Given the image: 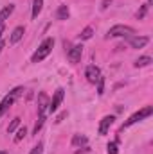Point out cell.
<instances>
[{"label": "cell", "instance_id": "6da1fadb", "mask_svg": "<svg viewBox=\"0 0 153 154\" xmlns=\"http://www.w3.org/2000/svg\"><path fill=\"white\" fill-rule=\"evenodd\" d=\"M52 47H54V39L52 38H45L43 41H41V45L38 47V50L33 54L31 63H40V61H43V59L52 52Z\"/></svg>", "mask_w": 153, "mask_h": 154}, {"label": "cell", "instance_id": "7a4b0ae2", "mask_svg": "<svg viewBox=\"0 0 153 154\" xmlns=\"http://www.w3.org/2000/svg\"><path fill=\"white\" fill-rule=\"evenodd\" d=\"M150 115H153V106H146V108L139 109L137 113H133V115L130 116L124 124H122V129H126V127H130V125H133V124H137V122H141V120L148 118Z\"/></svg>", "mask_w": 153, "mask_h": 154}, {"label": "cell", "instance_id": "3957f363", "mask_svg": "<svg viewBox=\"0 0 153 154\" xmlns=\"http://www.w3.org/2000/svg\"><path fill=\"white\" fill-rule=\"evenodd\" d=\"M135 34V29L130 27V25H114L108 32H106V38H128V36H133Z\"/></svg>", "mask_w": 153, "mask_h": 154}, {"label": "cell", "instance_id": "277c9868", "mask_svg": "<svg viewBox=\"0 0 153 154\" xmlns=\"http://www.w3.org/2000/svg\"><path fill=\"white\" fill-rule=\"evenodd\" d=\"M63 93H65L63 88H58V90H56V93H54V97H52V100L49 102V108H47L49 113H54V111L60 108V104H61V100H63Z\"/></svg>", "mask_w": 153, "mask_h": 154}, {"label": "cell", "instance_id": "5b68a950", "mask_svg": "<svg viewBox=\"0 0 153 154\" xmlns=\"http://www.w3.org/2000/svg\"><path fill=\"white\" fill-rule=\"evenodd\" d=\"M85 77L88 79V82H97V79L101 77V72H99V68L96 66V65H90V66H86V70H85Z\"/></svg>", "mask_w": 153, "mask_h": 154}, {"label": "cell", "instance_id": "8992f818", "mask_svg": "<svg viewBox=\"0 0 153 154\" xmlns=\"http://www.w3.org/2000/svg\"><path fill=\"white\" fill-rule=\"evenodd\" d=\"M148 41H150L148 36H128V43L132 48H142Z\"/></svg>", "mask_w": 153, "mask_h": 154}, {"label": "cell", "instance_id": "52a82bcc", "mask_svg": "<svg viewBox=\"0 0 153 154\" xmlns=\"http://www.w3.org/2000/svg\"><path fill=\"white\" fill-rule=\"evenodd\" d=\"M114 120H115V116H112V115L103 116V120H101V124H99V134H101V136H105V134L108 133V129H110V125L114 124Z\"/></svg>", "mask_w": 153, "mask_h": 154}, {"label": "cell", "instance_id": "ba28073f", "mask_svg": "<svg viewBox=\"0 0 153 154\" xmlns=\"http://www.w3.org/2000/svg\"><path fill=\"white\" fill-rule=\"evenodd\" d=\"M81 54H83V47L81 45H76V47H72L70 50H69V61L70 63H79V59H81Z\"/></svg>", "mask_w": 153, "mask_h": 154}, {"label": "cell", "instance_id": "9c48e42d", "mask_svg": "<svg viewBox=\"0 0 153 154\" xmlns=\"http://www.w3.org/2000/svg\"><path fill=\"white\" fill-rule=\"evenodd\" d=\"M47 108H49V97H47V93L41 91L38 95V113L40 115H45Z\"/></svg>", "mask_w": 153, "mask_h": 154}, {"label": "cell", "instance_id": "30bf717a", "mask_svg": "<svg viewBox=\"0 0 153 154\" xmlns=\"http://www.w3.org/2000/svg\"><path fill=\"white\" fill-rule=\"evenodd\" d=\"M15 100H16V99H15V97H13L11 93H9L7 97H4V100L0 102V116L4 115V113H5V111H7V109L11 108V106H13V102H15Z\"/></svg>", "mask_w": 153, "mask_h": 154}, {"label": "cell", "instance_id": "8fae6325", "mask_svg": "<svg viewBox=\"0 0 153 154\" xmlns=\"http://www.w3.org/2000/svg\"><path fill=\"white\" fill-rule=\"evenodd\" d=\"M24 34H25V29H24V27H16V29H15V31L11 32L9 43H13V45H15V43H18L20 39L24 38Z\"/></svg>", "mask_w": 153, "mask_h": 154}, {"label": "cell", "instance_id": "7c38bea8", "mask_svg": "<svg viewBox=\"0 0 153 154\" xmlns=\"http://www.w3.org/2000/svg\"><path fill=\"white\" fill-rule=\"evenodd\" d=\"M69 16H70L69 5H60L58 11H56V18H58V20H69Z\"/></svg>", "mask_w": 153, "mask_h": 154}, {"label": "cell", "instance_id": "4fadbf2b", "mask_svg": "<svg viewBox=\"0 0 153 154\" xmlns=\"http://www.w3.org/2000/svg\"><path fill=\"white\" fill-rule=\"evenodd\" d=\"M13 11H15V5L13 4H9V5H5L2 11H0V23H4L11 14H13Z\"/></svg>", "mask_w": 153, "mask_h": 154}, {"label": "cell", "instance_id": "5bb4252c", "mask_svg": "<svg viewBox=\"0 0 153 154\" xmlns=\"http://www.w3.org/2000/svg\"><path fill=\"white\" fill-rule=\"evenodd\" d=\"M151 63V57L150 56H142V57H139L133 65H135V68H142V66H148Z\"/></svg>", "mask_w": 153, "mask_h": 154}, {"label": "cell", "instance_id": "9a60e30c", "mask_svg": "<svg viewBox=\"0 0 153 154\" xmlns=\"http://www.w3.org/2000/svg\"><path fill=\"white\" fill-rule=\"evenodd\" d=\"M43 7V0H34L33 2V18H38V14L41 13Z\"/></svg>", "mask_w": 153, "mask_h": 154}, {"label": "cell", "instance_id": "2e32d148", "mask_svg": "<svg viewBox=\"0 0 153 154\" xmlns=\"http://www.w3.org/2000/svg\"><path fill=\"white\" fill-rule=\"evenodd\" d=\"M92 34H94V29H92V27H85V29L81 31V34H79V39H81V41L90 39L92 38Z\"/></svg>", "mask_w": 153, "mask_h": 154}, {"label": "cell", "instance_id": "e0dca14e", "mask_svg": "<svg viewBox=\"0 0 153 154\" xmlns=\"http://www.w3.org/2000/svg\"><path fill=\"white\" fill-rule=\"evenodd\" d=\"M86 143V136L85 134H76L72 138V145H85Z\"/></svg>", "mask_w": 153, "mask_h": 154}, {"label": "cell", "instance_id": "ac0fdd59", "mask_svg": "<svg viewBox=\"0 0 153 154\" xmlns=\"http://www.w3.org/2000/svg\"><path fill=\"white\" fill-rule=\"evenodd\" d=\"M18 127H20V118L16 116V118H13V122L9 124V127H7V133H15Z\"/></svg>", "mask_w": 153, "mask_h": 154}, {"label": "cell", "instance_id": "d6986e66", "mask_svg": "<svg viewBox=\"0 0 153 154\" xmlns=\"http://www.w3.org/2000/svg\"><path fill=\"white\" fill-rule=\"evenodd\" d=\"M106 152L108 154H119V149H117V142H110L106 145Z\"/></svg>", "mask_w": 153, "mask_h": 154}, {"label": "cell", "instance_id": "ffe728a7", "mask_svg": "<svg viewBox=\"0 0 153 154\" xmlns=\"http://www.w3.org/2000/svg\"><path fill=\"white\" fill-rule=\"evenodd\" d=\"M105 93V77L101 75L97 79V95H103Z\"/></svg>", "mask_w": 153, "mask_h": 154}, {"label": "cell", "instance_id": "44dd1931", "mask_svg": "<svg viewBox=\"0 0 153 154\" xmlns=\"http://www.w3.org/2000/svg\"><path fill=\"white\" fill-rule=\"evenodd\" d=\"M25 134H27V129H25V127H20L18 133H16V136H15V142H22Z\"/></svg>", "mask_w": 153, "mask_h": 154}, {"label": "cell", "instance_id": "7402d4cb", "mask_svg": "<svg viewBox=\"0 0 153 154\" xmlns=\"http://www.w3.org/2000/svg\"><path fill=\"white\" fill-rule=\"evenodd\" d=\"M43 120H45V115H40V118H38V122H36V125H34V134H38V131L41 129V125H43Z\"/></svg>", "mask_w": 153, "mask_h": 154}, {"label": "cell", "instance_id": "603a6c76", "mask_svg": "<svg viewBox=\"0 0 153 154\" xmlns=\"http://www.w3.org/2000/svg\"><path fill=\"white\" fill-rule=\"evenodd\" d=\"M146 13H148V4H144V5L141 7V11L137 13V18H139V20H142V18L146 16Z\"/></svg>", "mask_w": 153, "mask_h": 154}, {"label": "cell", "instance_id": "cb8c5ba5", "mask_svg": "<svg viewBox=\"0 0 153 154\" xmlns=\"http://www.w3.org/2000/svg\"><path fill=\"white\" fill-rule=\"evenodd\" d=\"M24 91H25V90H24V88H22V86H18V88H15V90H13V91H11V95H13V97H15V99H18V97H20V95H22V93H24Z\"/></svg>", "mask_w": 153, "mask_h": 154}, {"label": "cell", "instance_id": "d4e9b609", "mask_svg": "<svg viewBox=\"0 0 153 154\" xmlns=\"http://www.w3.org/2000/svg\"><path fill=\"white\" fill-rule=\"evenodd\" d=\"M41 152H43V143H41V142H38V145H34V147H33L31 154H41Z\"/></svg>", "mask_w": 153, "mask_h": 154}, {"label": "cell", "instance_id": "484cf974", "mask_svg": "<svg viewBox=\"0 0 153 154\" xmlns=\"http://www.w3.org/2000/svg\"><path fill=\"white\" fill-rule=\"evenodd\" d=\"M110 4H112V0H103V2H101V9L105 11V9H106V7L110 5Z\"/></svg>", "mask_w": 153, "mask_h": 154}, {"label": "cell", "instance_id": "4316f807", "mask_svg": "<svg viewBox=\"0 0 153 154\" xmlns=\"http://www.w3.org/2000/svg\"><path fill=\"white\" fill-rule=\"evenodd\" d=\"M65 116H67V111H63L61 115H58V118H56V124H60V122H61V120H63Z\"/></svg>", "mask_w": 153, "mask_h": 154}, {"label": "cell", "instance_id": "83f0119b", "mask_svg": "<svg viewBox=\"0 0 153 154\" xmlns=\"http://www.w3.org/2000/svg\"><path fill=\"white\" fill-rule=\"evenodd\" d=\"M4 31H5V27H4V23H0V38H2V34H4Z\"/></svg>", "mask_w": 153, "mask_h": 154}, {"label": "cell", "instance_id": "f1b7e54d", "mask_svg": "<svg viewBox=\"0 0 153 154\" xmlns=\"http://www.w3.org/2000/svg\"><path fill=\"white\" fill-rule=\"evenodd\" d=\"M4 47H5V43H4V41L0 39V52H2V48H4Z\"/></svg>", "mask_w": 153, "mask_h": 154}, {"label": "cell", "instance_id": "f546056e", "mask_svg": "<svg viewBox=\"0 0 153 154\" xmlns=\"http://www.w3.org/2000/svg\"><path fill=\"white\" fill-rule=\"evenodd\" d=\"M0 154H7V152H5V151H0Z\"/></svg>", "mask_w": 153, "mask_h": 154}]
</instances>
